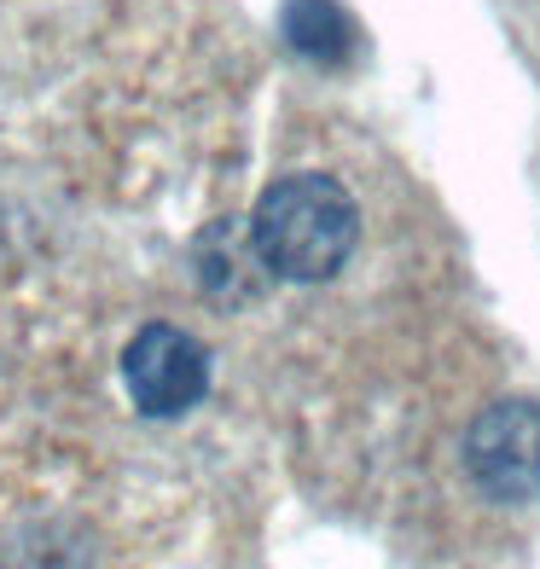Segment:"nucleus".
<instances>
[{
  "label": "nucleus",
  "instance_id": "nucleus-2",
  "mask_svg": "<svg viewBox=\"0 0 540 569\" xmlns=\"http://www.w3.org/2000/svg\"><path fill=\"white\" fill-rule=\"evenodd\" d=\"M122 390L146 419H187L210 396V349L187 326L151 320L122 349Z\"/></svg>",
  "mask_w": 540,
  "mask_h": 569
},
{
  "label": "nucleus",
  "instance_id": "nucleus-3",
  "mask_svg": "<svg viewBox=\"0 0 540 569\" xmlns=\"http://www.w3.org/2000/svg\"><path fill=\"white\" fill-rule=\"evenodd\" d=\"M466 471L494 506L540 500V401H494L466 430Z\"/></svg>",
  "mask_w": 540,
  "mask_h": 569
},
{
  "label": "nucleus",
  "instance_id": "nucleus-4",
  "mask_svg": "<svg viewBox=\"0 0 540 569\" xmlns=\"http://www.w3.org/2000/svg\"><path fill=\"white\" fill-rule=\"evenodd\" d=\"M192 268H198V284H203V297L210 302H256L268 291V284L279 279L268 268V256L256 250L250 239V221H216V227H203L198 239H192Z\"/></svg>",
  "mask_w": 540,
  "mask_h": 569
},
{
  "label": "nucleus",
  "instance_id": "nucleus-5",
  "mask_svg": "<svg viewBox=\"0 0 540 569\" xmlns=\"http://www.w3.org/2000/svg\"><path fill=\"white\" fill-rule=\"evenodd\" d=\"M279 36L297 59L320 70H343L360 53V23L349 18L343 0H286L279 7Z\"/></svg>",
  "mask_w": 540,
  "mask_h": 569
},
{
  "label": "nucleus",
  "instance_id": "nucleus-1",
  "mask_svg": "<svg viewBox=\"0 0 540 569\" xmlns=\"http://www.w3.org/2000/svg\"><path fill=\"white\" fill-rule=\"evenodd\" d=\"M250 239L291 284H320L349 268L360 244V210L338 174H279L250 210Z\"/></svg>",
  "mask_w": 540,
  "mask_h": 569
}]
</instances>
